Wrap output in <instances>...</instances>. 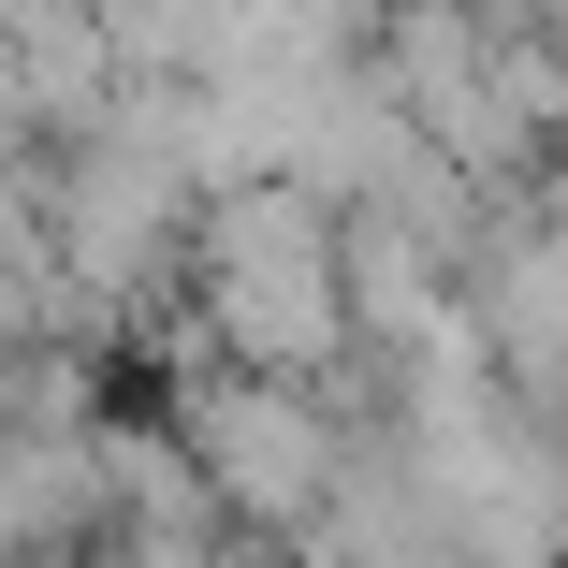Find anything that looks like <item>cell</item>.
<instances>
[{
    "mask_svg": "<svg viewBox=\"0 0 568 568\" xmlns=\"http://www.w3.org/2000/svg\"><path fill=\"white\" fill-rule=\"evenodd\" d=\"M204 292V335L219 365H292V379H335L351 351V277H335V204L292 190V175H219L190 204V263Z\"/></svg>",
    "mask_w": 568,
    "mask_h": 568,
    "instance_id": "cell-1",
    "label": "cell"
},
{
    "mask_svg": "<svg viewBox=\"0 0 568 568\" xmlns=\"http://www.w3.org/2000/svg\"><path fill=\"white\" fill-rule=\"evenodd\" d=\"M335 452H351V437H335L321 379H292V365H219L190 394V467H204L219 525H248V539H306Z\"/></svg>",
    "mask_w": 568,
    "mask_h": 568,
    "instance_id": "cell-2",
    "label": "cell"
}]
</instances>
